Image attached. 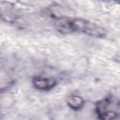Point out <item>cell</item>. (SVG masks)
<instances>
[{"label":"cell","mask_w":120,"mask_h":120,"mask_svg":"<svg viewBox=\"0 0 120 120\" xmlns=\"http://www.w3.org/2000/svg\"><path fill=\"white\" fill-rule=\"evenodd\" d=\"M55 30L62 35L83 34L96 38L107 37V30L100 24L81 17L65 15L52 18Z\"/></svg>","instance_id":"1"},{"label":"cell","mask_w":120,"mask_h":120,"mask_svg":"<svg viewBox=\"0 0 120 120\" xmlns=\"http://www.w3.org/2000/svg\"><path fill=\"white\" fill-rule=\"evenodd\" d=\"M94 112L98 120H120L117 103L112 96H106L96 101Z\"/></svg>","instance_id":"2"},{"label":"cell","mask_w":120,"mask_h":120,"mask_svg":"<svg viewBox=\"0 0 120 120\" xmlns=\"http://www.w3.org/2000/svg\"><path fill=\"white\" fill-rule=\"evenodd\" d=\"M31 84L34 89L40 92H48L56 87L58 82L55 78L43 75H36L31 79Z\"/></svg>","instance_id":"3"},{"label":"cell","mask_w":120,"mask_h":120,"mask_svg":"<svg viewBox=\"0 0 120 120\" xmlns=\"http://www.w3.org/2000/svg\"><path fill=\"white\" fill-rule=\"evenodd\" d=\"M66 104L70 110L74 112H80L81 110L83 109L85 105V99L82 95L73 92L67 96Z\"/></svg>","instance_id":"4"}]
</instances>
